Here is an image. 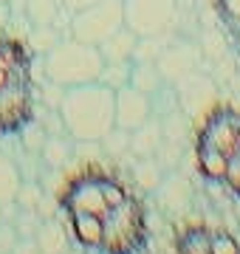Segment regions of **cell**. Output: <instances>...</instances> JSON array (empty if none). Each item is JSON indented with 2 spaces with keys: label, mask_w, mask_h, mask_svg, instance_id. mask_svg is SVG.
Instances as JSON below:
<instances>
[{
  "label": "cell",
  "mask_w": 240,
  "mask_h": 254,
  "mask_svg": "<svg viewBox=\"0 0 240 254\" xmlns=\"http://www.w3.org/2000/svg\"><path fill=\"white\" fill-rule=\"evenodd\" d=\"M31 60L26 40L0 37V136L23 133L34 122Z\"/></svg>",
  "instance_id": "cell-1"
},
{
  "label": "cell",
  "mask_w": 240,
  "mask_h": 254,
  "mask_svg": "<svg viewBox=\"0 0 240 254\" xmlns=\"http://www.w3.org/2000/svg\"><path fill=\"white\" fill-rule=\"evenodd\" d=\"M198 170L240 195V113L215 110L198 138Z\"/></svg>",
  "instance_id": "cell-2"
},
{
  "label": "cell",
  "mask_w": 240,
  "mask_h": 254,
  "mask_svg": "<svg viewBox=\"0 0 240 254\" xmlns=\"http://www.w3.org/2000/svg\"><path fill=\"white\" fill-rule=\"evenodd\" d=\"M62 130L74 141H102L113 127V91L102 82L65 88L57 105Z\"/></svg>",
  "instance_id": "cell-3"
},
{
  "label": "cell",
  "mask_w": 240,
  "mask_h": 254,
  "mask_svg": "<svg viewBox=\"0 0 240 254\" xmlns=\"http://www.w3.org/2000/svg\"><path fill=\"white\" fill-rule=\"evenodd\" d=\"M102 68H105V57L99 54V48L79 43L74 37H62L43 54V76L48 79V85H57L62 91L74 85L99 82Z\"/></svg>",
  "instance_id": "cell-4"
},
{
  "label": "cell",
  "mask_w": 240,
  "mask_h": 254,
  "mask_svg": "<svg viewBox=\"0 0 240 254\" xmlns=\"http://www.w3.org/2000/svg\"><path fill=\"white\" fill-rule=\"evenodd\" d=\"M102 254H139L147 240V223L144 209L133 195H124L119 203H113L102 215Z\"/></svg>",
  "instance_id": "cell-5"
},
{
  "label": "cell",
  "mask_w": 240,
  "mask_h": 254,
  "mask_svg": "<svg viewBox=\"0 0 240 254\" xmlns=\"http://www.w3.org/2000/svg\"><path fill=\"white\" fill-rule=\"evenodd\" d=\"M127 190L108 175H82L76 178L62 198V209L68 215H93L102 218L113 203H119Z\"/></svg>",
  "instance_id": "cell-6"
},
{
  "label": "cell",
  "mask_w": 240,
  "mask_h": 254,
  "mask_svg": "<svg viewBox=\"0 0 240 254\" xmlns=\"http://www.w3.org/2000/svg\"><path fill=\"white\" fill-rule=\"evenodd\" d=\"M124 26V3L121 0H96L91 6L71 14V37L88 46H102L116 28Z\"/></svg>",
  "instance_id": "cell-7"
},
{
  "label": "cell",
  "mask_w": 240,
  "mask_h": 254,
  "mask_svg": "<svg viewBox=\"0 0 240 254\" xmlns=\"http://www.w3.org/2000/svg\"><path fill=\"white\" fill-rule=\"evenodd\" d=\"M124 26L136 37H167L178 20V0H121Z\"/></svg>",
  "instance_id": "cell-8"
},
{
  "label": "cell",
  "mask_w": 240,
  "mask_h": 254,
  "mask_svg": "<svg viewBox=\"0 0 240 254\" xmlns=\"http://www.w3.org/2000/svg\"><path fill=\"white\" fill-rule=\"evenodd\" d=\"M153 110H156L153 96L141 93L133 85H121L113 91V125H116V130L133 133L147 119H153Z\"/></svg>",
  "instance_id": "cell-9"
},
{
  "label": "cell",
  "mask_w": 240,
  "mask_h": 254,
  "mask_svg": "<svg viewBox=\"0 0 240 254\" xmlns=\"http://www.w3.org/2000/svg\"><path fill=\"white\" fill-rule=\"evenodd\" d=\"M201 63V54H198V48L189 46V43H176V46H164L161 48V54L156 57V68L161 71V76H186V73H192Z\"/></svg>",
  "instance_id": "cell-10"
},
{
  "label": "cell",
  "mask_w": 240,
  "mask_h": 254,
  "mask_svg": "<svg viewBox=\"0 0 240 254\" xmlns=\"http://www.w3.org/2000/svg\"><path fill=\"white\" fill-rule=\"evenodd\" d=\"M136 43H139V37L133 34L127 26H121L96 48H99V54L105 57V63H133Z\"/></svg>",
  "instance_id": "cell-11"
},
{
  "label": "cell",
  "mask_w": 240,
  "mask_h": 254,
  "mask_svg": "<svg viewBox=\"0 0 240 254\" xmlns=\"http://www.w3.org/2000/svg\"><path fill=\"white\" fill-rule=\"evenodd\" d=\"M158 144H161V125L156 119H147L141 127H136L133 133L127 136V150L139 158H150L156 155Z\"/></svg>",
  "instance_id": "cell-12"
},
{
  "label": "cell",
  "mask_w": 240,
  "mask_h": 254,
  "mask_svg": "<svg viewBox=\"0 0 240 254\" xmlns=\"http://www.w3.org/2000/svg\"><path fill=\"white\" fill-rule=\"evenodd\" d=\"M62 11V0H26V26H57Z\"/></svg>",
  "instance_id": "cell-13"
},
{
  "label": "cell",
  "mask_w": 240,
  "mask_h": 254,
  "mask_svg": "<svg viewBox=\"0 0 240 254\" xmlns=\"http://www.w3.org/2000/svg\"><path fill=\"white\" fill-rule=\"evenodd\" d=\"M34 243H37L40 254H65L68 252V237L65 229L57 220H43L40 229L34 232Z\"/></svg>",
  "instance_id": "cell-14"
},
{
  "label": "cell",
  "mask_w": 240,
  "mask_h": 254,
  "mask_svg": "<svg viewBox=\"0 0 240 254\" xmlns=\"http://www.w3.org/2000/svg\"><path fill=\"white\" fill-rule=\"evenodd\" d=\"M130 85L139 88L141 93L147 96H156V91L164 85V76L156 68V63H147V60H133L130 63Z\"/></svg>",
  "instance_id": "cell-15"
},
{
  "label": "cell",
  "mask_w": 240,
  "mask_h": 254,
  "mask_svg": "<svg viewBox=\"0 0 240 254\" xmlns=\"http://www.w3.org/2000/svg\"><path fill=\"white\" fill-rule=\"evenodd\" d=\"M20 184H23V178H20L17 164L0 153V206H9V203H14Z\"/></svg>",
  "instance_id": "cell-16"
},
{
  "label": "cell",
  "mask_w": 240,
  "mask_h": 254,
  "mask_svg": "<svg viewBox=\"0 0 240 254\" xmlns=\"http://www.w3.org/2000/svg\"><path fill=\"white\" fill-rule=\"evenodd\" d=\"M71 218V229H74L76 240L88 249H99L102 243V220L93 215H68Z\"/></svg>",
  "instance_id": "cell-17"
},
{
  "label": "cell",
  "mask_w": 240,
  "mask_h": 254,
  "mask_svg": "<svg viewBox=\"0 0 240 254\" xmlns=\"http://www.w3.org/2000/svg\"><path fill=\"white\" fill-rule=\"evenodd\" d=\"M158 198H161V203L167 209L186 206V200H189V184L184 178H178V175H170V178H164V181L158 184Z\"/></svg>",
  "instance_id": "cell-18"
},
{
  "label": "cell",
  "mask_w": 240,
  "mask_h": 254,
  "mask_svg": "<svg viewBox=\"0 0 240 254\" xmlns=\"http://www.w3.org/2000/svg\"><path fill=\"white\" fill-rule=\"evenodd\" d=\"M215 14L229 40L240 48V0H215Z\"/></svg>",
  "instance_id": "cell-19"
},
{
  "label": "cell",
  "mask_w": 240,
  "mask_h": 254,
  "mask_svg": "<svg viewBox=\"0 0 240 254\" xmlns=\"http://www.w3.org/2000/svg\"><path fill=\"white\" fill-rule=\"evenodd\" d=\"M178 254H212L209 252V232L206 229H189L178 240Z\"/></svg>",
  "instance_id": "cell-20"
},
{
  "label": "cell",
  "mask_w": 240,
  "mask_h": 254,
  "mask_svg": "<svg viewBox=\"0 0 240 254\" xmlns=\"http://www.w3.org/2000/svg\"><path fill=\"white\" fill-rule=\"evenodd\" d=\"M99 82L108 85L111 91L121 88V85H130V63H105L99 73Z\"/></svg>",
  "instance_id": "cell-21"
},
{
  "label": "cell",
  "mask_w": 240,
  "mask_h": 254,
  "mask_svg": "<svg viewBox=\"0 0 240 254\" xmlns=\"http://www.w3.org/2000/svg\"><path fill=\"white\" fill-rule=\"evenodd\" d=\"M68 141L65 138H48V141H43V158H46L48 164H54V167H60V164H65V158H68Z\"/></svg>",
  "instance_id": "cell-22"
},
{
  "label": "cell",
  "mask_w": 240,
  "mask_h": 254,
  "mask_svg": "<svg viewBox=\"0 0 240 254\" xmlns=\"http://www.w3.org/2000/svg\"><path fill=\"white\" fill-rule=\"evenodd\" d=\"M209 252L212 254H240V246L229 232H209Z\"/></svg>",
  "instance_id": "cell-23"
},
{
  "label": "cell",
  "mask_w": 240,
  "mask_h": 254,
  "mask_svg": "<svg viewBox=\"0 0 240 254\" xmlns=\"http://www.w3.org/2000/svg\"><path fill=\"white\" fill-rule=\"evenodd\" d=\"M40 198H43L40 187H34V184H20L17 198H14V200H20V209H37L40 206Z\"/></svg>",
  "instance_id": "cell-24"
},
{
  "label": "cell",
  "mask_w": 240,
  "mask_h": 254,
  "mask_svg": "<svg viewBox=\"0 0 240 254\" xmlns=\"http://www.w3.org/2000/svg\"><path fill=\"white\" fill-rule=\"evenodd\" d=\"M17 240H20V235H17V229H14V223L0 220V254H11Z\"/></svg>",
  "instance_id": "cell-25"
},
{
  "label": "cell",
  "mask_w": 240,
  "mask_h": 254,
  "mask_svg": "<svg viewBox=\"0 0 240 254\" xmlns=\"http://www.w3.org/2000/svg\"><path fill=\"white\" fill-rule=\"evenodd\" d=\"M11 254H40V252H37V243H34V237H20Z\"/></svg>",
  "instance_id": "cell-26"
},
{
  "label": "cell",
  "mask_w": 240,
  "mask_h": 254,
  "mask_svg": "<svg viewBox=\"0 0 240 254\" xmlns=\"http://www.w3.org/2000/svg\"><path fill=\"white\" fill-rule=\"evenodd\" d=\"M91 3H96V0H62V6H65V11H79V9H85V6H91Z\"/></svg>",
  "instance_id": "cell-27"
},
{
  "label": "cell",
  "mask_w": 240,
  "mask_h": 254,
  "mask_svg": "<svg viewBox=\"0 0 240 254\" xmlns=\"http://www.w3.org/2000/svg\"><path fill=\"white\" fill-rule=\"evenodd\" d=\"M11 26V9L9 3H0V31H6Z\"/></svg>",
  "instance_id": "cell-28"
},
{
  "label": "cell",
  "mask_w": 240,
  "mask_h": 254,
  "mask_svg": "<svg viewBox=\"0 0 240 254\" xmlns=\"http://www.w3.org/2000/svg\"><path fill=\"white\" fill-rule=\"evenodd\" d=\"M65 254H79V252H65Z\"/></svg>",
  "instance_id": "cell-29"
},
{
  "label": "cell",
  "mask_w": 240,
  "mask_h": 254,
  "mask_svg": "<svg viewBox=\"0 0 240 254\" xmlns=\"http://www.w3.org/2000/svg\"><path fill=\"white\" fill-rule=\"evenodd\" d=\"M0 3H9V0H0Z\"/></svg>",
  "instance_id": "cell-30"
}]
</instances>
